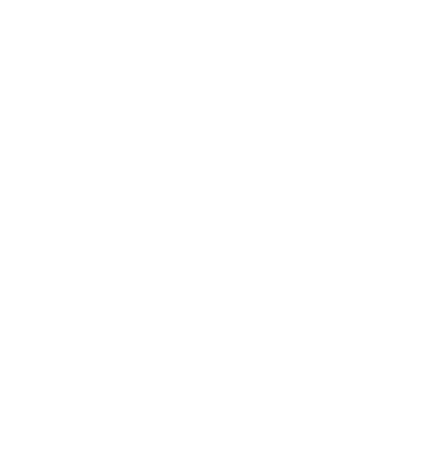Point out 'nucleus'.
I'll use <instances>...</instances> for the list:
<instances>
[]
</instances>
